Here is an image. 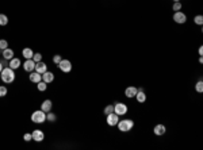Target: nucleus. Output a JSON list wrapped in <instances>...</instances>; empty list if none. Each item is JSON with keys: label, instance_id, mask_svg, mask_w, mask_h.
Masks as SVG:
<instances>
[{"label": "nucleus", "instance_id": "1", "mask_svg": "<svg viewBox=\"0 0 203 150\" xmlns=\"http://www.w3.org/2000/svg\"><path fill=\"white\" fill-rule=\"evenodd\" d=\"M0 76H1L3 83H5V84H10V83H12V81L15 80V73H14V69H11L10 66L3 68V70H1V73H0Z\"/></svg>", "mask_w": 203, "mask_h": 150}, {"label": "nucleus", "instance_id": "2", "mask_svg": "<svg viewBox=\"0 0 203 150\" xmlns=\"http://www.w3.org/2000/svg\"><path fill=\"white\" fill-rule=\"evenodd\" d=\"M118 129H119V131H122V133H127V131H130L133 127H134V122L131 119H123L120 120V122H118Z\"/></svg>", "mask_w": 203, "mask_h": 150}, {"label": "nucleus", "instance_id": "3", "mask_svg": "<svg viewBox=\"0 0 203 150\" xmlns=\"http://www.w3.org/2000/svg\"><path fill=\"white\" fill-rule=\"evenodd\" d=\"M31 120L34 123H43V122L46 120V112H43L42 110L34 111L31 115Z\"/></svg>", "mask_w": 203, "mask_h": 150}, {"label": "nucleus", "instance_id": "4", "mask_svg": "<svg viewBox=\"0 0 203 150\" xmlns=\"http://www.w3.org/2000/svg\"><path fill=\"white\" fill-rule=\"evenodd\" d=\"M173 21L176 22V23H179V25H183V23L187 22V16H186V14L182 12V11H176V12L173 14Z\"/></svg>", "mask_w": 203, "mask_h": 150}, {"label": "nucleus", "instance_id": "5", "mask_svg": "<svg viewBox=\"0 0 203 150\" xmlns=\"http://www.w3.org/2000/svg\"><path fill=\"white\" fill-rule=\"evenodd\" d=\"M114 112L115 114H118L119 116L120 115L127 114V106H126L125 103H116L114 106Z\"/></svg>", "mask_w": 203, "mask_h": 150}, {"label": "nucleus", "instance_id": "6", "mask_svg": "<svg viewBox=\"0 0 203 150\" xmlns=\"http://www.w3.org/2000/svg\"><path fill=\"white\" fill-rule=\"evenodd\" d=\"M119 122V115L115 114V112H111V114L107 115V124L108 126H116Z\"/></svg>", "mask_w": 203, "mask_h": 150}, {"label": "nucleus", "instance_id": "7", "mask_svg": "<svg viewBox=\"0 0 203 150\" xmlns=\"http://www.w3.org/2000/svg\"><path fill=\"white\" fill-rule=\"evenodd\" d=\"M58 68H60L63 72L68 73V72H71V69H72V64H71L69 60H61L60 64H58Z\"/></svg>", "mask_w": 203, "mask_h": 150}, {"label": "nucleus", "instance_id": "8", "mask_svg": "<svg viewBox=\"0 0 203 150\" xmlns=\"http://www.w3.org/2000/svg\"><path fill=\"white\" fill-rule=\"evenodd\" d=\"M31 135H33V141H35V142H42L45 139V134H43L42 130H34Z\"/></svg>", "mask_w": 203, "mask_h": 150}, {"label": "nucleus", "instance_id": "9", "mask_svg": "<svg viewBox=\"0 0 203 150\" xmlns=\"http://www.w3.org/2000/svg\"><path fill=\"white\" fill-rule=\"evenodd\" d=\"M34 68H35V61L30 58V60H26L25 64H23V69L26 70V72H33L34 70Z\"/></svg>", "mask_w": 203, "mask_h": 150}, {"label": "nucleus", "instance_id": "10", "mask_svg": "<svg viewBox=\"0 0 203 150\" xmlns=\"http://www.w3.org/2000/svg\"><path fill=\"white\" fill-rule=\"evenodd\" d=\"M35 72H38L39 74H43V73L47 70V66H46V64L45 62H42V61H39V62H35Z\"/></svg>", "mask_w": 203, "mask_h": 150}, {"label": "nucleus", "instance_id": "11", "mask_svg": "<svg viewBox=\"0 0 203 150\" xmlns=\"http://www.w3.org/2000/svg\"><path fill=\"white\" fill-rule=\"evenodd\" d=\"M137 91H138V88H135V87H127V88L125 89V95L126 98H135V93H137Z\"/></svg>", "mask_w": 203, "mask_h": 150}, {"label": "nucleus", "instance_id": "12", "mask_svg": "<svg viewBox=\"0 0 203 150\" xmlns=\"http://www.w3.org/2000/svg\"><path fill=\"white\" fill-rule=\"evenodd\" d=\"M42 81H45L46 84L54 81V74H53L52 72H47V70H46V72L42 74Z\"/></svg>", "mask_w": 203, "mask_h": 150}, {"label": "nucleus", "instance_id": "13", "mask_svg": "<svg viewBox=\"0 0 203 150\" xmlns=\"http://www.w3.org/2000/svg\"><path fill=\"white\" fill-rule=\"evenodd\" d=\"M135 99H137L140 103H145L146 95H145V92H144V89L142 88H140L138 91H137V93H135Z\"/></svg>", "mask_w": 203, "mask_h": 150}, {"label": "nucleus", "instance_id": "14", "mask_svg": "<svg viewBox=\"0 0 203 150\" xmlns=\"http://www.w3.org/2000/svg\"><path fill=\"white\" fill-rule=\"evenodd\" d=\"M29 78H30V81H31V83L38 84L42 80V74H39L38 72H31V74H30V77Z\"/></svg>", "mask_w": 203, "mask_h": 150}, {"label": "nucleus", "instance_id": "15", "mask_svg": "<svg viewBox=\"0 0 203 150\" xmlns=\"http://www.w3.org/2000/svg\"><path fill=\"white\" fill-rule=\"evenodd\" d=\"M8 66L11 68V69H18V68L21 66V60L19 58H11L10 60V64H8Z\"/></svg>", "mask_w": 203, "mask_h": 150}, {"label": "nucleus", "instance_id": "16", "mask_svg": "<svg viewBox=\"0 0 203 150\" xmlns=\"http://www.w3.org/2000/svg\"><path fill=\"white\" fill-rule=\"evenodd\" d=\"M153 131H154V134L156 135H164L165 134V131H167V129H165V126H164V124H157Z\"/></svg>", "mask_w": 203, "mask_h": 150}, {"label": "nucleus", "instance_id": "17", "mask_svg": "<svg viewBox=\"0 0 203 150\" xmlns=\"http://www.w3.org/2000/svg\"><path fill=\"white\" fill-rule=\"evenodd\" d=\"M41 110L43 111V112H49V111L52 110V102H50V100H45V102H42Z\"/></svg>", "mask_w": 203, "mask_h": 150}, {"label": "nucleus", "instance_id": "18", "mask_svg": "<svg viewBox=\"0 0 203 150\" xmlns=\"http://www.w3.org/2000/svg\"><path fill=\"white\" fill-rule=\"evenodd\" d=\"M3 57H4V60H8L10 61L11 58H14V50H11V49H4L3 50Z\"/></svg>", "mask_w": 203, "mask_h": 150}, {"label": "nucleus", "instance_id": "19", "mask_svg": "<svg viewBox=\"0 0 203 150\" xmlns=\"http://www.w3.org/2000/svg\"><path fill=\"white\" fill-rule=\"evenodd\" d=\"M22 54H23V57L26 58V60H30V58H33V56H34V53H33V50L30 47H25Z\"/></svg>", "mask_w": 203, "mask_h": 150}, {"label": "nucleus", "instance_id": "20", "mask_svg": "<svg viewBox=\"0 0 203 150\" xmlns=\"http://www.w3.org/2000/svg\"><path fill=\"white\" fill-rule=\"evenodd\" d=\"M8 23V18L3 14H0V26H5Z\"/></svg>", "mask_w": 203, "mask_h": 150}, {"label": "nucleus", "instance_id": "21", "mask_svg": "<svg viewBox=\"0 0 203 150\" xmlns=\"http://www.w3.org/2000/svg\"><path fill=\"white\" fill-rule=\"evenodd\" d=\"M172 10L173 11H180L182 10V3H180V1H173V4H172Z\"/></svg>", "mask_w": 203, "mask_h": 150}, {"label": "nucleus", "instance_id": "22", "mask_svg": "<svg viewBox=\"0 0 203 150\" xmlns=\"http://www.w3.org/2000/svg\"><path fill=\"white\" fill-rule=\"evenodd\" d=\"M37 87H38V89H39V91H45V89L47 88V84L45 83V81H39V83L37 84Z\"/></svg>", "mask_w": 203, "mask_h": 150}, {"label": "nucleus", "instance_id": "23", "mask_svg": "<svg viewBox=\"0 0 203 150\" xmlns=\"http://www.w3.org/2000/svg\"><path fill=\"white\" fill-rule=\"evenodd\" d=\"M111 112H114V106H112V104H108V106L104 108V114L108 115V114H111Z\"/></svg>", "mask_w": 203, "mask_h": 150}, {"label": "nucleus", "instance_id": "24", "mask_svg": "<svg viewBox=\"0 0 203 150\" xmlns=\"http://www.w3.org/2000/svg\"><path fill=\"white\" fill-rule=\"evenodd\" d=\"M195 89H196V92H203V83H202V80H199L198 83H196V85H195Z\"/></svg>", "mask_w": 203, "mask_h": 150}, {"label": "nucleus", "instance_id": "25", "mask_svg": "<svg viewBox=\"0 0 203 150\" xmlns=\"http://www.w3.org/2000/svg\"><path fill=\"white\" fill-rule=\"evenodd\" d=\"M194 22H195L196 25H199V26H202V23H203V16H202V15H196L195 18H194Z\"/></svg>", "mask_w": 203, "mask_h": 150}, {"label": "nucleus", "instance_id": "26", "mask_svg": "<svg viewBox=\"0 0 203 150\" xmlns=\"http://www.w3.org/2000/svg\"><path fill=\"white\" fill-rule=\"evenodd\" d=\"M46 119L50 120V122H54V120L57 119V116H56V114H53V112H50V111H49V114L46 115Z\"/></svg>", "mask_w": 203, "mask_h": 150}, {"label": "nucleus", "instance_id": "27", "mask_svg": "<svg viewBox=\"0 0 203 150\" xmlns=\"http://www.w3.org/2000/svg\"><path fill=\"white\" fill-rule=\"evenodd\" d=\"M7 47H8V42L5 39H0V50H4Z\"/></svg>", "mask_w": 203, "mask_h": 150}, {"label": "nucleus", "instance_id": "28", "mask_svg": "<svg viewBox=\"0 0 203 150\" xmlns=\"http://www.w3.org/2000/svg\"><path fill=\"white\" fill-rule=\"evenodd\" d=\"M33 60L35 62H39L42 60V54H39V53H34V56H33Z\"/></svg>", "mask_w": 203, "mask_h": 150}, {"label": "nucleus", "instance_id": "29", "mask_svg": "<svg viewBox=\"0 0 203 150\" xmlns=\"http://www.w3.org/2000/svg\"><path fill=\"white\" fill-rule=\"evenodd\" d=\"M5 95H7V88L4 85H0V98H3Z\"/></svg>", "mask_w": 203, "mask_h": 150}, {"label": "nucleus", "instance_id": "30", "mask_svg": "<svg viewBox=\"0 0 203 150\" xmlns=\"http://www.w3.org/2000/svg\"><path fill=\"white\" fill-rule=\"evenodd\" d=\"M61 60H63V58H61V56H60V54H56V56H54V57H53V62H54V64H60V61H61Z\"/></svg>", "mask_w": 203, "mask_h": 150}, {"label": "nucleus", "instance_id": "31", "mask_svg": "<svg viewBox=\"0 0 203 150\" xmlns=\"http://www.w3.org/2000/svg\"><path fill=\"white\" fill-rule=\"evenodd\" d=\"M23 139L26 141V142H30V141L33 139V135L27 133V134H25V135H23Z\"/></svg>", "mask_w": 203, "mask_h": 150}, {"label": "nucleus", "instance_id": "32", "mask_svg": "<svg viewBox=\"0 0 203 150\" xmlns=\"http://www.w3.org/2000/svg\"><path fill=\"white\" fill-rule=\"evenodd\" d=\"M199 54H200V56H202V54H203V47H202V46L199 47Z\"/></svg>", "mask_w": 203, "mask_h": 150}, {"label": "nucleus", "instance_id": "33", "mask_svg": "<svg viewBox=\"0 0 203 150\" xmlns=\"http://www.w3.org/2000/svg\"><path fill=\"white\" fill-rule=\"evenodd\" d=\"M1 70H3V64L0 62V73H1Z\"/></svg>", "mask_w": 203, "mask_h": 150}, {"label": "nucleus", "instance_id": "34", "mask_svg": "<svg viewBox=\"0 0 203 150\" xmlns=\"http://www.w3.org/2000/svg\"><path fill=\"white\" fill-rule=\"evenodd\" d=\"M173 1H180V0H173Z\"/></svg>", "mask_w": 203, "mask_h": 150}]
</instances>
